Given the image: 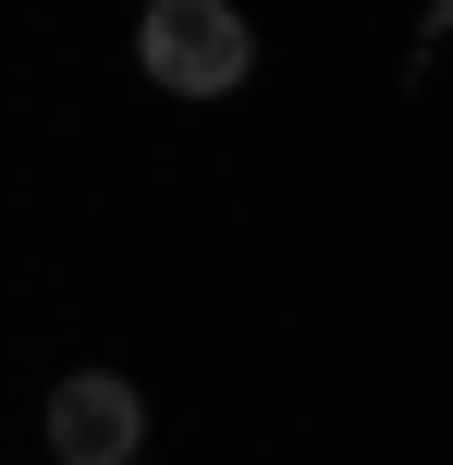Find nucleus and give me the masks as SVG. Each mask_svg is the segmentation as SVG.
<instances>
[{"label": "nucleus", "mask_w": 453, "mask_h": 465, "mask_svg": "<svg viewBox=\"0 0 453 465\" xmlns=\"http://www.w3.org/2000/svg\"><path fill=\"white\" fill-rule=\"evenodd\" d=\"M135 62H147V86H172V98H233L245 74H258V37H245L233 0H160V13L135 25Z\"/></svg>", "instance_id": "obj_1"}, {"label": "nucleus", "mask_w": 453, "mask_h": 465, "mask_svg": "<svg viewBox=\"0 0 453 465\" xmlns=\"http://www.w3.org/2000/svg\"><path fill=\"white\" fill-rule=\"evenodd\" d=\"M135 441H147V392L135 380L74 368L62 392H49V453L62 465H135Z\"/></svg>", "instance_id": "obj_2"}, {"label": "nucleus", "mask_w": 453, "mask_h": 465, "mask_svg": "<svg viewBox=\"0 0 453 465\" xmlns=\"http://www.w3.org/2000/svg\"><path fill=\"white\" fill-rule=\"evenodd\" d=\"M135 13H160V0H135Z\"/></svg>", "instance_id": "obj_3"}]
</instances>
